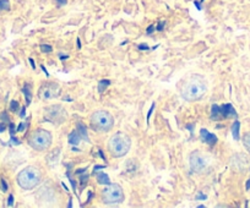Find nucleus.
Listing matches in <instances>:
<instances>
[{
	"label": "nucleus",
	"instance_id": "dca6fc26",
	"mask_svg": "<svg viewBox=\"0 0 250 208\" xmlns=\"http://www.w3.org/2000/svg\"><path fill=\"white\" fill-rule=\"evenodd\" d=\"M243 145H244V147L247 148L248 152L250 153V131L243 136Z\"/></svg>",
	"mask_w": 250,
	"mask_h": 208
},
{
	"label": "nucleus",
	"instance_id": "393cba45",
	"mask_svg": "<svg viewBox=\"0 0 250 208\" xmlns=\"http://www.w3.org/2000/svg\"><path fill=\"white\" fill-rule=\"evenodd\" d=\"M66 1H68V0H57V5H58V6L65 5Z\"/></svg>",
	"mask_w": 250,
	"mask_h": 208
},
{
	"label": "nucleus",
	"instance_id": "f8f14e48",
	"mask_svg": "<svg viewBox=\"0 0 250 208\" xmlns=\"http://www.w3.org/2000/svg\"><path fill=\"white\" fill-rule=\"evenodd\" d=\"M95 175H96V178H97L98 184H101V185H108V184H110L109 178H108L107 174L103 173V171H96Z\"/></svg>",
	"mask_w": 250,
	"mask_h": 208
},
{
	"label": "nucleus",
	"instance_id": "ddd939ff",
	"mask_svg": "<svg viewBox=\"0 0 250 208\" xmlns=\"http://www.w3.org/2000/svg\"><path fill=\"white\" fill-rule=\"evenodd\" d=\"M239 129H240V123L239 121H234L232 125V135L235 141L239 140Z\"/></svg>",
	"mask_w": 250,
	"mask_h": 208
},
{
	"label": "nucleus",
	"instance_id": "aec40b11",
	"mask_svg": "<svg viewBox=\"0 0 250 208\" xmlns=\"http://www.w3.org/2000/svg\"><path fill=\"white\" fill-rule=\"evenodd\" d=\"M41 50H42L43 53H52L53 48H52V45H49V44H42L41 45Z\"/></svg>",
	"mask_w": 250,
	"mask_h": 208
},
{
	"label": "nucleus",
	"instance_id": "c756f323",
	"mask_svg": "<svg viewBox=\"0 0 250 208\" xmlns=\"http://www.w3.org/2000/svg\"><path fill=\"white\" fill-rule=\"evenodd\" d=\"M249 189H250V180L248 181V184H247V190H249Z\"/></svg>",
	"mask_w": 250,
	"mask_h": 208
},
{
	"label": "nucleus",
	"instance_id": "4468645a",
	"mask_svg": "<svg viewBox=\"0 0 250 208\" xmlns=\"http://www.w3.org/2000/svg\"><path fill=\"white\" fill-rule=\"evenodd\" d=\"M80 140L81 135L78 131H74V132L70 133V136H69V143H71V145H78V143L80 142Z\"/></svg>",
	"mask_w": 250,
	"mask_h": 208
},
{
	"label": "nucleus",
	"instance_id": "7ed1b4c3",
	"mask_svg": "<svg viewBox=\"0 0 250 208\" xmlns=\"http://www.w3.org/2000/svg\"><path fill=\"white\" fill-rule=\"evenodd\" d=\"M16 180L22 190H33L42 180V173L37 167H26L18 174Z\"/></svg>",
	"mask_w": 250,
	"mask_h": 208
},
{
	"label": "nucleus",
	"instance_id": "7c9ffc66",
	"mask_svg": "<svg viewBox=\"0 0 250 208\" xmlns=\"http://www.w3.org/2000/svg\"><path fill=\"white\" fill-rule=\"evenodd\" d=\"M30 63H31V64H32V68H33V69H35V63H33V60H32V59H30Z\"/></svg>",
	"mask_w": 250,
	"mask_h": 208
},
{
	"label": "nucleus",
	"instance_id": "20e7f679",
	"mask_svg": "<svg viewBox=\"0 0 250 208\" xmlns=\"http://www.w3.org/2000/svg\"><path fill=\"white\" fill-rule=\"evenodd\" d=\"M90 125L96 132H109L114 126V118L107 111H96L90 118Z\"/></svg>",
	"mask_w": 250,
	"mask_h": 208
},
{
	"label": "nucleus",
	"instance_id": "f257e3e1",
	"mask_svg": "<svg viewBox=\"0 0 250 208\" xmlns=\"http://www.w3.org/2000/svg\"><path fill=\"white\" fill-rule=\"evenodd\" d=\"M208 92V82L201 75H191L182 87V97L187 102H198Z\"/></svg>",
	"mask_w": 250,
	"mask_h": 208
},
{
	"label": "nucleus",
	"instance_id": "cd10ccee",
	"mask_svg": "<svg viewBox=\"0 0 250 208\" xmlns=\"http://www.w3.org/2000/svg\"><path fill=\"white\" fill-rule=\"evenodd\" d=\"M4 130H5V125H4V124H0V132Z\"/></svg>",
	"mask_w": 250,
	"mask_h": 208
},
{
	"label": "nucleus",
	"instance_id": "9d476101",
	"mask_svg": "<svg viewBox=\"0 0 250 208\" xmlns=\"http://www.w3.org/2000/svg\"><path fill=\"white\" fill-rule=\"evenodd\" d=\"M189 162H190L191 171H194V173L200 174L205 170L206 161L199 152H194L193 154L190 155V159H189Z\"/></svg>",
	"mask_w": 250,
	"mask_h": 208
},
{
	"label": "nucleus",
	"instance_id": "412c9836",
	"mask_svg": "<svg viewBox=\"0 0 250 208\" xmlns=\"http://www.w3.org/2000/svg\"><path fill=\"white\" fill-rule=\"evenodd\" d=\"M10 109H11V111H13V112H18V109H19V103L15 102V100H13V102H11Z\"/></svg>",
	"mask_w": 250,
	"mask_h": 208
},
{
	"label": "nucleus",
	"instance_id": "4be33fe9",
	"mask_svg": "<svg viewBox=\"0 0 250 208\" xmlns=\"http://www.w3.org/2000/svg\"><path fill=\"white\" fill-rule=\"evenodd\" d=\"M155 107H156V103H153L152 107H151V109H150V111H148V114H147V123H148V121H150L151 114H152V112H153V109H155Z\"/></svg>",
	"mask_w": 250,
	"mask_h": 208
},
{
	"label": "nucleus",
	"instance_id": "423d86ee",
	"mask_svg": "<svg viewBox=\"0 0 250 208\" xmlns=\"http://www.w3.org/2000/svg\"><path fill=\"white\" fill-rule=\"evenodd\" d=\"M124 190L119 184H108L105 189L101 192V200L105 205H117L124 201Z\"/></svg>",
	"mask_w": 250,
	"mask_h": 208
},
{
	"label": "nucleus",
	"instance_id": "f03ea898",
	"mask_svg": "<svg viewBox=\"0 0 250 208\" xmlns=\"http://www.w3.org/2000/svg\"><path fill=\"white\" fill-rule=\"evenodd\" d=\"M107 147L113 158H122L130 151L131 140L126 133L117 132L109 138Z\"/></svg>",
	"mask_w": 250,
	"mask_h": 208
},
{
	"label": "nucleus",
	"instance_id": "a211bd4d",
	"mask_svg": "<svg viewBox=\"0 0 250 208\" xmlns=\"http://www.w3.org/2000/svg\"><path fill=\"white\" fill-rule=\"evenodd\" d=\"M10 9V3L9 0H0V11H5Z\"/></svg>",
	"mask_w": 250,
	"mask_h": 208
},
{
	"label": "nucleus",
	"instance_id": "6ab92c4d",
	"mask_svg": "<svg viewBox=\"0 0 250 208\" xmlns=\"http://www.w3.org/2000/svg\"><path fill=\"white\" fill-rule=\"evenodd\" d=\"M30 88H31L30 86H27V85L23 87V93H25V95H26V102H27V106L30 104V102H31V91H30Z\"/></svg>",
	"mask_w": 250,
	"mask_h": 208
},
{
	"label": "nucleus",
	"instance_id": "0eeeda50",
	"mask_svg": "<svg viewBox=\"0 0 250 208\" xmlns=\"http://www.w3.org/2000/svg\"><path fill=\"white\" fill-rule=\"evenodd\" d=\"M238 114L235 109L233 108L232 104L227 103L223 104L222 107H218L217 104H213L211 108V120H223V119H230V118H237Z\"/></svg>",
	"mask_w": 250,
	"mask_h": 208
},
{
	"label": "nucleus",
	"instance_id": "5701e85b",
	"mask_svg": "<svg viewBox=\"0 0 250 208\" xmlns=\"http://www.w3.org/2000/svg\"><path fill=\"white\" fill-rule=\"evenodd\" d=\"M1 190H3L4 192H5V191H8V185H6V181L3 180V179H1Z\"/></svg>",
	"mask_w": 250,
	"mask_h": 208
},
{
	"label": "nucleus",
	"instance_id": "9b49d317",
	"mask_svg": "<svg viewBox=\"0 0 250 208\" xmlns=\"http://www.w3.org/2000/svg\"><path fill=\"white\" fill-rule=\"evenodd\" d=\"M200 136H201V140H203L205 143H208V145L213 146L217 143V136L213 135V133H211V132H208L206 129H203V130H201Z\"/></svg>",
	"mask_w": 250,
	"mask_h": 208
},
{
	"label": "nucleus",
	"instance_id": "b1692460",
	"mask_svg": "<svg viewBox=\"0 0 250 208\" xmlns=\"http://www.w3.org/2000/svg\"><path fill=\"white\" fill-rule=\"evenodd\" d=\"M13 205H14V196L10 195L9 196V200H8V206L9 207H11Z\"/></svg>",
	"mask_w": 250,
	"mask_h": 208
},
{
	"label": "nucleus",
	"instance_id": "bb28decb",
	"mask_svg": "<svg viewBox=\"0 0 250 208\" xmlns=\"http://www.w3.org/2000/svg\"><path fill=\"white\" fill-rule=\"evenodd\" d=\"M205 198H206V196L205 195H199L198 196V197H196V200H205Z\"/></svg>",
	"mask_w": 250,
	"mask_h": 208
},
{
	"label": "nucleus",
	"instance_id": "2eb2a0df",
	"mask_svg": "<svg viewBox=\"0 0 250 208\" xmlns=\"http://www.w3.org/2000/svg\"><path fill=\"white\" fill-rule=\"evenodd\" d=\"M76 131H78V132L80 133L81 137L85 138V140H88V138H87V132H86V128L83 125V123H79L78 124V129H76Z\"/></svg>",
	"mask_w": 250,
	"mask_h": 208
},
{
	"label": "nucleus",
	"instance_id": "1a4fd4ad",
	"mask_svg": "<svg viewBox=\"0 0 250 208\" xmlns=\"http://www.w3.org/2000/svg\"><path fill=\"white\" fill-rule=\"evenodd\" d=\"M60 93V86L55 82L43 83L38 90V97L42 100H49L57 98Z\"/></svg>",
	"mask_w": 250,
	"mask_h": 208
},
{
	"label": "nucleus",
	"instance_id": "a878e982",
	"mask_svg": "<svg viewBox=\"0 0 250 208\" xmlns=\"http://www.w3.org/2000/svg\"><path fill=\"white\" fill-rule=\"evenodd\" d=\"M25 126H26V124H21V125L18 128V131H22L23 129H25Z\"/></svg>",
	"mask_w": 250,
	"mask_h": 208
},
{
	"label": "nucleus",
	"instance_id": "39448f33",
	"mask_svg": "<svg viewBox=\"0 0 250 208\" xmlns=\"http://www.w3.org/2000/svg\"><path fill=\"white\" fill-rule=\"evenodd\" d=\"M28 145L35 151H40V152L47 151L52 145V135L49 131L37 129L28 137Z\"/></svg>",
	"mask_w": 250,
	"mask_h": 208
},
{
	"label": "nucleus",
	"instance_id": "f3484780",
	"mask_svg": "<svg viewBox=\"0 0 250 208\" xmlns=\"http://www.w3.org/2000/svg\"><path fill=\"white\" fill-rule=\"evenodd\" d=\"M109 85H110V81L109 80L100 81V83H98V92L103 93V92H104V88H107Z\"/></svg>",
	"mask_w": 250,
	"mask_h": 208
},
{
	"label": "nucleus",
	"instance_id": "c85d7f7f",
	"mask_svg": "<svg viewBox=\"0 0 250 208\" xmlns=\"http://www.w3.org/2000/svg\"><path fill=\"white\" fill-rule=\"evenodd\" d=\"M153 28H155V26H152V27H150V28H148V30H147V33H151V32H152V31H153Z\"/></svg>",
	"mask_w": 250,
	"mask_h": 208
},
{
	"label": "nucleus",
	"instance_id": "6e6552de",
	"mask_svg": "<svg viewBox=\"0 0 250 208\" xmlns=\"http://www.w3.org/2000/svg\"><path fill=\"white\" fill-rule=\"evenodd\" d=\"M68 118V113L62 106L48 107L44 111V119L54 125H60Z\"/></svg>",
	"mask_w": 250,
	"mask_h": 208
}]
</instances>
